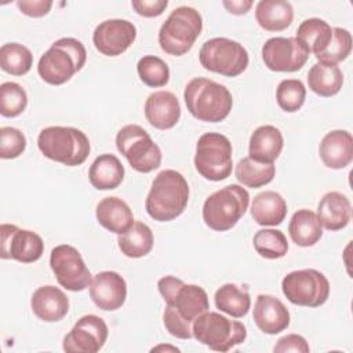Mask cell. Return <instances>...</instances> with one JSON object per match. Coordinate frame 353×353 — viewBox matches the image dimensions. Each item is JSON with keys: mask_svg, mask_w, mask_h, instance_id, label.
I'll return each instance as SVG.
<instances>
[{"mask_svg": "<svg viewBox=\"0 0 353 353\" xmlns=\"http://www.w3.org/2000/svg\"><path fill=\"white\" fill-rule=\"evenodd\" d=\"M189 201V185L185 176L175 170H163L152 182L145 200L148 215L157 222L178 218Z\"/></svg>", "mask_w": 353, "mask_h": 353, "instance_id": "obj_1", "label": "cell"}, {"mask_svg": "<svg viewBox=\"0 0 353 353\" xmlns=\"http://www.w3.org/2000/svg\"><path fill=\"white\" fill-rule=\"evenodd\" d=\"M183 99L189 113L205 123L225 120L233 106L230 91L223 84L205 77L192 79L185 87Z\"/></svg>", "mask_w": 353, "mask_h": 353, "instance_id": "obj_2", "label": "cell"}, {"mask_svg": "<svg viewBox=\"0 0 353 353\" xmlns=\"http://www.w3.org/2000/svg\"><path fill=\"white\" fill-rule=\"evenodd\" d=\"M87 51L84 44L73 37H62L40 57L37 63L39 76L51 85L69 81L85 63Z\"/></svg>", "mask_w": 353, "mask_h": 353, "instance_id": "obj_3", "label": "cell"}, {"mask_svg": "<svg viewBox=\"0 0 353 353\" xmlns=\"http://www.w3.org/2000/svg\"><path fill=\"white\" fill-rule=\"evenodd\" d=\"M39 150L50 160L74 167L83 164L90 154L88 137L79 128L51 125L37 137Z\"/></svg>", "mask_w": 353, "mask_h": 353, "instance_id": "obj_4", "label": "cell"}, {"mask_svg": "<svg viewBox=\"0 0 353 353\" xmlns=\"http://www.w3.org/2000/svg\"><path fill=\"white\" fill-rule=\"evenodd\" d=\"M203 30L200 12L188 6L175 8L159 30L160 48L174 57L185 55L193 47Z\"/></svg>", "mask_w": 353, "mask_h": 353, "instance_id": "obj_5", "label": "cell"}, {"mask_svg": "<svg viewBox=\"0 0 353 353\" xmlns=\"http://www.w3.org/2000/svg\"><path fill=\"white\" fill-rule=\"evenodd\" d=\"M250 204L248 192L236 183L210 194L203 205V221L215 232L232 229L245 214Z\"/></svg>", "mask_w": 353, "mask_h": 353, "instance_id": "obj_6", "label": "cell"}, {"mask_svg": "<svg viewBox=\"0 0 353 353\" xmlns=\"http://www.w3.org/2000/svg\"><path fill=\"white\" fill-rule=\"evenodd\" d=\"M192 331L200 343L215 352H228L247 338V328L243 323L208 310L193 321Z\"/></svg>", "mask_w": 353, "mask_h": 353, "instance_id": "obj_7", "label": "cell"}, {"mask_svg": "<svg viewBox=\"0 0 353 353\" xmlns=\"http://www.w3.org/2000/svg\"><path fill=\"white\" fill-rule=\"evenodd\" d=\"M233 148L228 137L219 132H205L196 143L194 167L208 181H223L232 174Z\"/></svg>", "mask_w": 353, "mask_h": 353, "instance_id": "obj_8", "label": "cell"}, {"mask_svg": "<svg viewBox=\"0 0 353 353\" xmlns=\"http://www.w3.org/2000/svg\"><path fill=\"white\" fill-rule=\"evenodd\" d=\"M116 148L138 172H152L161 164L159 145L138 124H127L119 130Z\"/></svg>", "mask_w": 353, "mask_h": 353, "instance_id": "obj_9", "label": "cell"}, {"mask_svg": "<svg viewBox=\"0 0 353 353\" xmlns=\"http://www.w3.org/2000/svg\"><path fill=\"white\" fill-rule=\"evenodd\" d=\"M157 288L167 306L181 319L193 325V321L210 309L207 292L196 284H185L174 276H164L157 281Z\"/></svg>", "mask_w": 353, "mask_h": 353, "instance_id": "obj_10", "label": "cell"}, {"mask_svg": "<svg viewBox=\"0 0 353 353\" xmlns=\"http://www.w3.org/2000/svg\"><path fill=\"white\" fill-rule=\"evenodd\" d=\"M199 59L204 69L226 77L241 74L250 61L247 50L239 41L226 37L207 40L200 48Z\"/></svg>", "mask_w": 353, "mask_h": 353, "instance_id": "obj_11", "label": "cell"}, {"mask_svg": "<svg viewBox=\"0 0 353 353\" xmlns=\"http://www.w3.org/2000/svg\"><path fill=\"white\" fill-rule=\"evenodd\" d=\"M281 290L294 305L319 307L330 296V281L316 269H301L288 273L283 279Z\"/></svg>", "mask_w": 353, "mask_h": 353, "instance_id": "obj_12", "label": "cell"}, {"mask_svg": "<svg viewBox=\"0 0 353 353\" xmlns=\"http://www.w3.org/2000/svg\"><path fill=\"white\" fill-rule=\"evenodd\" d=\"M50 266L59 285L69 291H83L91 284L92 276L81 254L69 244H59L52 248Z\"/></svg>", "mask_w": 353, "mask_h": 353, "instance_id": "obj_13", "label": "cell"}, {"mask_svg": "<svg viewBox=\"0 0 353 353\" xmlns=\"http://www.w3.org/2000/svg\"><path fill=\"white\" fill-rule=\"evenodd\" d=\"M1 251L3 259H15L22 263L39 261L44 252L43 239L28 229H19L17 225L1 223Z\"/></svg>", "mask_w": 353, "mask_h": 353, "instance_id": "obj_14", "label": "cell"}, {"mask_svg": "<svg viewBox=\"0 0 353 353\" xmlns=\"http://www.w3.org/2000/svg\"><path fill=\"white\" fill-rule=\"evenodd\" d=\"M309 54L296 37H272L262 47V59L273 72H296L306 63Z\"/></svg>", "mask_w": 353, "mask_h": 353, "instance_id": "obj_15", "label": "cell"}, {"mask_svg": "<svg viewBox=\"0 0 353 353\" xmlns=\"http://www.w3.org/2000/svg\"><path fill=\"white\" fill-rule=\"evenodd\" d=\"M108 325L99 316L85 314L77 320L63 338V350L72 353H97L108 339Z\"/></svg>", "mask_w": 353, "mask_h": 353, "instance_id": "obj_16", "label": "cell"}, {"mask_svg": "<svg viewBox=\"0 0 353 353\" xmlns=\"http://www.w3.org/2000/svg\"><path fill=\"white\" fill-rule=\"evenodd\" d=\"M135 39L137 28L127 19H106L101 22L92 33L95 48L106 57L121 55Z\"/></svg>", "mask_w": 353, "mask_h": 353, "instance_id": "obj_17", "label": "cell"}, {"mask_svg": "<svg viewBox=\"0 0 353 353\" xmlns=\"http://www.w3.org/2000/svg\"><path fill=\"white\" fill-rule=\"evenodd\" d=\"M90 298L102 310H117L125 302L127 283L117 272H99L91 280Z\"/></svg>", "mask_w": 353, "mask_h": 353, "instance_id": "obj_18", "label": "cell"}, {"mask_svg": "<svg viewBox=\"0 0 353 353\" xmlns=\"http://www.w3.org/2000/svg\"><path fill=\"white\" fill-rule=\"evenodd\" d=\"M252 319L256 327L269 335H276L290 325V312L285 305L279 298L268 294L256 296Z\"/></svg>", "mask_w": 353, "mask_h": 353, "instance_id": "obj_19", "label": "cell"}, {"mask_svg": "<svg viewBox=\"0 0 353 353\" xmlns=\"http://www.w3.org/2000/svg\"><path fill=\"white\" fill-rule=\"evenodd\" d=\"M145 117L157 130L172 128L181 117L178 98L170 91H156L145 102Z\"/></svg>", "mask_w": 353, "mask_h": 353, "instance_id": "obj_20", "label": "cell"}, {"mask_svg": "<svg viewBox=\"0 0 353 353\" xmlns=\"http://www.w3.org/2000/svg\"><path fill=\"white\" fill-rule=\"evenodd\" d=\"M33 313L46 323H57L69 312V299L66 294L55 285L39 287L30 299Z\"/></svg>", "mask_w": 353, "mask_h": 353, "instance_id": "obj_21", "label": "cell"}, {"mask_svg": "<svg viewBox=\"0 0 353 353\" xmlns=\"http://www.w3.org/2000/svg\"><path fill=\"white\" fill-rule=\"evenodd\" d=\"M319 154L325 167L342 170L352 163L353 138L345 130H334L324 135L319 146Z\"/></svg>", "mask_w": 353, "mask_h": 353, "instance_id": "obj_22", "label": "cell"}, {"mask_svg": "<svg viewBox=\"0 0 353 353\" xmlns=\"http://www.w3.org/2000/svg\"><path fill=\"white\" fill-rule=\"evenodd\" d=\"M316 215L327 230H341L350 222L352 204L343 193L332 190L320 199Z\"/></svg>", "mask_w": 353, "mask_h": 353, "instance_id": "obj_23", "label": "cell"}, {"mask_svg": "<svg viewBox=\"0 0 353 353\" xmlns=\"http://www.w3.org/2000/svg\"><path fill=\"white\" fill-rule=\"evenodd\" d=\"M95 215L101 226L116 234L127 232L134 225L130 205L116 196L102 199L97 205Z\"/></svg>", "mask_w": 353, "mask_h": 353, "instance_id": "obj_24", "label": "cell"}, {"mask_svg": "<svg viewBox=\"0 0 353 353\" xmlns=\"http://www.w3.org/2000/svg\"><path fill=\"white\" fill-rule=\"evenodd\" d=\"M284 139L281 131L270 124L258 127L250 138V157L259 163H273L281 153Z\"/></svg>", "mask_w": 353, "mask_h": 353, "instance_id": "obj_25", "label": "cell"}, {"mask_svg": "<svg viewBox=\"0 0 353 353\" xmlns=\"http://www.w3.org/2000/svg\"><path fill=\"white\" fill-rule=\"evenodd\" d=\"M124 172V165L114 154L103 153L90 165L88 179L98 190H112L123 182Z\"/></svg>", "mask_w": 353, "mask_h": 353, "instance_id": "obj_26", "label": "cell"}, {"mask_svg": "<svg viewBox=\"0 0 353 353\" xmlns=\"http://www.w3.org/2000/svg\"><path fill=\"white\" fill-rule=\"evenodd\" d=\"M251 215L261 226H277L287 215V203L274 190L261 192L252 200Z\"/></svg>", "mask_w": 353, "mask_h": 353, "instance_id": "obj_27", "label": "cell"}, {"mask_svg": "<svg viewBox=\"0 0 353 353\" xmlns=\"http://www.w3.org/2000/svg\"><path fill=\"white\" fill-rule=\"evenodd\" d=\"M255 19L268 32H281L291 25L294 10L284 0H261L255 7Z\"/></svg>", "mask_w": 353, "mask_h": 353, "instance_id": "obj_28", "label": "cell"}, {"mask_svg": "<svg viewBox=\"0 0 353 353\" xmlns=\"http://www.w3.org/2000/svg\"><path fill=\"white\" fill-rule=\"evenodd\" d=\"M343 84V73L338 65L317 62L307 73L309 88L324 98L336 95Z\"/></svg>", "mask_w": 353, "mask_h": 353, "instance_id": "obj_29", "label": "cell"}, {"mask_svg": "<svg viewBox=\"0 0 353 353\" xmlns=\"http://www.w3.org/2000/svg\"><path fill=\"white\" fill-rule=\"evenodd\" d=\"M288 233L296 245L312 247L321 239L323 226L316 212L302 208L292 215L288 223Z\"/></svg>", "mask_w": 353, "mask_h": 353, "instance_id": "obj_30", "label": "cell"}, {"mask_svg": "<svg viewBox=\"0 0 353 353\" xmlns=\"http://www.w3.org/2000/svg\"><path fill=\"white\" fill-rule=\"evenodd\" d=\"M296 39L305 44L314 57L320 55L332 39V28L320 18H309L301 22L296 30Z\"/></svg>", "mask_w": 353, "mask_h": 353, "instance_id": "obj_31", "label": "cell"}, {"mask_svg": "<svg viewBox=\"0 0 353 353\" xmlns=\"http://www.w3.org/2000/svg\"><path fill=\"white\" fill-rule=\"evenodd\" d=\"M117 244L125 256L142 258L153 248L152 229L143 222H134L127 232L119 234Z\"/></svg>", "mask_w": 353, "mask_h": 353, "instance_id": "obj_32", "label": "cell"}, {"mask_svg": "<svg viewBox=\"0 0 353 353\" xmlns=\"http://www.w3.org/2000/svg\"><path fill=\"white\" fill-rule=\"evenodd\" d=\"M214 301L216 309L236 319L244 317L251 307V298L247 288H240L232 283L219 287L214 295Z\"/></svg>", "mask_w": 353, "mask_h": 353, "instance_id": "obj_33", "label": "cell"}, {"mask_svg": "<svg viewBox=\"0 0 353 353\" xmlns=\"http://www.w3.org/2000/svg\"><path fill=\"white\" fill-rule=\"evenodd\" d=\"M274 174L276 167L273 163H259L250 156L241 159L234 168L237 181L244 186L254 189L270 183L274 178Z\"/></svg>", "mask_w": 353, "mask_h": 353, "instance_id": "obj_34", "label": "cell"}, {"mask_svg": "<svg viewBox=\"0 0 353 353\" xmlns=\"http://www.w3.org/2000/svg\"><path fill=\"white\" fill-rule=\"evenodd\" d=\"M33 65L30 50L19 43H7L0 48V66L12 76L26 74Z\"/></svg>", "mask_w": 353, "mask_h": 353, "instance_id": "obj_35", "label": "cell"}, {"mask_svg": "<svg viewBox=\"0 0 353 353\" xmlns=\"http://www.w3.org/2000/svg\"><path fill=\"white\" fill-rule=\"evenodd\" d=\"M255 251L266 259L283 258L288 251L287 237L277 229H261L254 236Z\"/></svg>", "mask_w": 353, "mask_h": 353, "instance_id": "obj_36", "label": "cell"}, {"mask_svg": "<svg viewBox=\"0 0 353 353\" xmlns=\"http://www.w3.org/2000/svg\"><path fill=\"white\" fill-rule=\"evenodd\" d=\"M137 72L143 84L148 87H164L170 80L168 65L156 55H145L138 61Z\"/></svg>", "mask_w": 353, "mask_h": 353, "instance_id": "obj_37", "label": "cell"}, {"mask_svg": "<svg viewBox=\"0 0 353 353\" xmlns=\"http://www.w3.org/2000/svg\"><path fill=\"white\" fill-rule=\"evenodd\" d=\"M306 98V88L301 80L285 79L281 80L276 90L277 105L288 113L299 110Z\"/></svg>", "mask_w": 353, "mask_h": 353, "instance_id": "obj_38", "label": "cell"}, {"mask_svg": "<svg viewBox=\"0 0 353 353\" xmlns=\"http://www.w3.org/2000/svg\"><path fill=\"white\" fill-rule=\"evenodd\" d=\"M28 105L26 91L14 81H6L0 85V113L4 117L19 116Z\"/></svg>", "mask_w": 353, "mask_h": 353, "instance_id": "obj_39", "label": "cell"}, {"mask_svg": "<svg viewBox=\"0 0 353 353\" xmlns=\"http://www.w3.org/2000/svg\"><path fill=\"white\" fill-rule=\"evenodd\" d=\"M352 51V34L349 30L342 28H332V39L328 47L316 58L319 62L336 65L345 61Z\"/></svg>", "mask_w": 353, "mask_h": 353, "instance_id": "obj_40", "label": "cell"}, {"mask_svg": "<svg viewBox=\"0 0 353 353\" xmlns=\"http://www.w3.org/2000/svg\"><path fill=\"white\" fill-rule=\"evenodd\" d=\"M26 149L25 135L14 127L0 128V157L4 160L19 157Z\"/></svg>", "mask_w": 353, "mask_h": 353, "instance_id": "obj_41", "label": "cell"}, {"mask_svg": "<svg viewBox=\"0 0 353 353\" xmlns=\"http://www.w3.org/2000/svg\"><path fill=\"white\" fill-rule=\"evenodd\" d=\"M163 323L165 330L175 338L179 339H190L193 336L192 324L186 323L183 319H181L170 306L165 305L164 313H163Z\"/></svg>", "mask_w": 353, "mask_h": 353, "instance_id": "obj_42", "label": "cell"}, {"mask_svg": "<svg viewBox=\"0 0 353 353\" xmlns=\"http://www.w3.org/2000/svg\"><path fill=\"white\" fill-rule=\"evenodd\" d=\"M310 350L307 341L298 334H288L277 341L273 347L274 353H285V352H298L307 353Z\"/></svg>", "mask_w": 353, "mask_h": 353, "instance_id": "obj_43", "label": "cell"}, {"mask_svg": "<svg viewBox=\"0 0 353 353\" xmlns=\"http://www.w3.org/2000/svg\"><path fill=\"white\" fill-rule=\"evenodd\" d=\"M132 8L137 14L145 18L159 17L164 12L168 6L167 0H134L131 1Z\"/></svg>", "mask_w": 353, "mask_h": 353, "instance_id": "obj_44", "label": "cell"}, {"mask_svg": "<svg viewBox=\"0 0 353 353\" xmlns=\"http://www.w3.org/2000/svg\"><path fill=\"white\" fill-rule=\"evenodd\" d=\"M17 7L22 14L33 18L44 17L50 12L52 7L51 0H19L17 1Z\"/></svg>", "mask_w": 353, "mask_h": 353, "instance_id": "obj_45", "label": "cell"}, {"mask_svg": "<svg viewBox=\"0 0 353 353\" xmlns=\"http://www.w3.org/2000/svg\"><path fill=\"white\" fill-rule=\"evenodd\" d=\"M222 4L230 14L243 15L250 11V8L252 7L254 3L251 0H232V1L225 0V1H222Z\"/></svg>", "mask_w": 353, "mask_h": 353, "instance_id": "obj_46", "label": "cell"}, {"mask_svg": "<svg viewBox=\"0 0 353 353\" xmlns=\"http://www.w3.org/2000/svg\"><path fill=\"white\" fill-rule=\"evenodd\" d=\"M159 350H171V352H179V349L178 347H175V346H165V345H159V346H156V347H153L152 349V352H159Z\"/></svg>", "mask_w": 353, "mask_h": 353, "instance_id": "obj_47", "label": "cell"}]
</instances>
